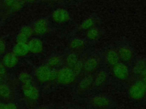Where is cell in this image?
Wrapping results in <instances>:
<instances>
[{"label":"cell","instance_id":"obj_29","mask_svg":"<svg viewBox=\"0 0 146 109\" xmlns=\"http://www.w3.org/2000/svg\"><path fill=\"white\" fill-rule=\"evenodd\" d=\"M7 76V69L4 65L1 60H0V76L6 78Z\"/></svg>","mask_w":146,"mask_h":109},{"label":"cell","instance_id":"obj_31","mask_svg":"<svg viewBox=\"0 0 146 109\" xmlns=\"http://www.w3.org/2000/svg\"><path fill=\"white\" fill-rule=\"evenodd\" d=\"M17 0H4V3L6 6L10 8Z\"/></svg>","mask_w":146,"mask_h":109},{"label":"cell","instance_id":"obj_7","mask_svg":"<svg viewBox=\"0 0 146 109\" xmlns=\"http://www.w3.org/2000/svg\"><path fill=\"white\" fill-rule=\"evenodd\" d=\"M78 78L73 70L66 66H63L57 70L55 83L62 86H74Z\"/></svg>","mask_w":146,"mask_h":109},{"label":"cell","instance_id":"obj_19","mask_svg":"<svg viewBox=\"0 0 146 109\" xmlns=\"http://www.w3.org/2000/svg\"><path fill=\"white\" fill-rule=\"evenodd\" d=\"M34 36L32 27L25 25L21 27L15 36L16 43H27L30 38Z\"/></svg>","mask_w":146,"mask_h":109},{"label":"cell","instance_id":"obj_34","mask_svg":"<svg viewBox=\"0 0 146 109\" xmlns=\"http://www.w3.org/2000/svg\"><path fill=\"white\" fill-rule=\"evenodd\" d=\"M4 79H5L4 78H3V77H2L0 76V84H1V83H2V82L4 81Z\"/></svg>","mask_w":146,"mask_h":109},{"label":"cell","instance_id":"obj_1","mask_svg":"<svg viewBox=\"0 0 146 109\" xmlns=\"http://www.w3.org/2000/svg\"><path fill=\"white\" fill-rule=\"evenodd\" d=\"M83 74H94L103 66L100 50L91 49L83 54Z\"/></svg>","mask_w":146,"mask_h":109},{"label":"cell","instance_id":"obj_33","mask_svg":"<svg viewBox=\"0 0 146 109\" xmlns=\"http://www.w3.org/2000/svg\"><path fill=\"white\" fill-rule=\"evenodd\" d=\"M35 109H50V108L48 107H46V106H40V107H37Z\"/></svg>","mask_w":146,"mask_h":109},{"label":"cell","instance_id":"obj_24","mask_svg":"<svg viewBox=\"0 0 146 109\" xmlns=\"http://www.w3.org/2000/svg\"><path fill=\"white\" fill-rule=\"evenodd\" d=\"M11 51L19 58L25 57L30 53L27 43H16Z\"/></svg>","mask_w":146,"mask_h":109},{"label":"cell","instance_id":"obj_3","mask_svg":"<svg viewBox=\"0 0 146 109\" xmlns=\"http://www.w3.org/2000/svg\"><path fill=\"white\" fill-rule=\"evenodd\" d=\"M120 62L130 66L132 65L137 56L132 44L125 39L118 40L115 43Z\"/></svg>","mask_w":146,"mask_h":109},{"label":"cell","instance_id":"obj_28","mask_svg":"<svg viewBox=\"0 0 146 109\" xmlns=\"http://www.w3.org/2000/svg\"><path fill=\"white\" fill-rule=\"evenodd\" d=\"M7 45L5 41L0 36V56H2L6 52Z\"/></svg>","mask_w":146,"mask_h":109},{"label":"cell","instance_id":"obj_12","mask_svg":"<svg viewBox=\"0 0 146 109\" xmlns=\"http://www.w3.org/2000/svg\"><path fill=\"white\" fill-rule=\"evenodd\" d=\"M21 91L26 100L31 105L36 103L40 97V90L34 82L21 85Z\"/></svg>","mask_w":146,"mask_h":109},{"label":"cell","instance_id":"obj_23","mask_svg":"<svg viewBox=\"0 0 146 109\" xmlns=\"http://www.w3.org/2000/svg\"><path fill=\"white\" fill-rule=\"evenodd\" d=\"M14 91L11 85L5 82L0 84V98L3 100L9 101L13 98Z\"/></svg>","mask_w":146,"mask_h":109},{"label":"cell","instance_id":"obj_26","mask_svg":"<svg viewBox=\"0 0 146 109\" xmlns=\"http://www.w3.org/2000/svg\"><path fill=\"white\" fill-rule=\"evenodd\" d=\"M78 79L83 75V55L80 56V59L72 69Z\"/></svg>","mask_w":146,"mask_h":109},{"label":"cell","instance_id":"obj_17","mask_svg":"<svg viewBox=\"0 0 146 109\" xmlns=\"http://www.w3.org/2000/svg\"><path fill=\"white\" fill-rule=\"evenodd\" d=\"M146 68V57L137 56L131 66L132 80L139 78ZM131 80V81H132Z\"/></svg>","mask_w":146,"mask_h":109},{"label":"cell","instance_id":"obj_2","mask_svg":"<svg viewBox=\"0 0 146 109\" xmlns=\"http://www.w3.org/2000/svg\"><path fill=\"white\" fill-rule=\"evenodd\" d=\"M111 82L118 85H127L132 80L131 66L122 62H119L110 69Z\"/></svg>","mask_w":146,"mask_h":109},{"label":"cell","instance_id":"obj_32","mask_svg":"<svg viewBox=\"0 0 146 109\" xmlns=\"http://www.w3.org/2000/svg\"><path fill=\"white\" fill-rule=\"evenodd\" d=\"M0 109H6V102L2 101L0 102Z\"/></svg>","mask_w":146,"mask_h":109},{"label":"cell","instance_id":"obj_30","mask_svg":"<svg viewBox=\"0 0 146 109\" xmlns=\"http://www.w3.org/2000/svg\"><path fill=\"white\" fill-rule=\"evenodd\" d=\"M6 109H19V106L17 103L9 101L6 102Z\"/></svg>","mask_w":146,"mask_h":109},{"label":"cell","instance_id":"obj_25","mask_svg":"<svg viewBox=\"0 0 146 109\" xmlns=\"http://www.w3.org/2000/svg\"><path fill=\"white\" fill-rule=\"evenodd\" d=\"M18 79L21 85L34 82V76L27 71H22L18 75Z\"/></svg>","mask_w":146,"mask_h":109},{"label":"cell","instance_id":"obj_20","mask_svg":"<svg viewBox=\"0 0 146 109\" xmlns=\"http://www.w3.org/2000/svg\"><path fill=\"white\" fill-rule=\"evenodd\" d=\"M44 64L52 69L58 70L64 66L63 54L54 53L50 55L46 58Z\"/></svg>","mask_w":146,"mask_h":109},{"label":"cell","instance_id":"obj_10","mask_svg":"<svg viewBox=\"0 0 146 109\" xmlns=\"http://www.w3.org/2000/svg\"><path fill=\"white\" fill-rule=\"evenodd\" d=\"M93 75L84 74L78 79L74 86L78 95L83 96L93 91Z\"/></svg>","mask_w":146,"mask_h":109},{"label":"cell","instance_id":"obj_9","mask_svg":"<svg viewBox=\"0 0 146 109\" xmlns=\"http://www.w3.org/2000/svg\"><path fill=\"white\" fill-rule=\"evenodd\" d=\"M88 102L94 109H111L114 106L111 98L103 94H95L91 95Z\"/></svg>","mask_w":146,"mask_h":109},{"label":"cell","instance_id":"obj_6","mask_svg":"<svg viewBox=\"0 0 146 109\" xmlns=\"http://www.w3.org/2000/svg\"><path fill=\"white\" fill-rule=\"evenodd\" d=\"M92 49V47L87 42L83 36L72 35L67 44V50L75 52L80 56L83 55Z\"/></svg>","mask_w":146,"mask_h":109},{"label":"cell","instance_id":"obj_15","mask_svg":"<svg viewBox=\"0 0 146 109\" xmlns=\"http://www.w3.org/2000/svg\"><path fill=\"white\" fill-rule=\"evenodd\" d=\"M104 31L100 26H95L84 32L82 36L87 42L92 47L99 42L104 35Z\"/></svg>","mask_w":146,"mask_h":109},{"label":"cell","instance_id":"obj_35","mask_svg":"<svg viewBox=\"0 0 146 109\" xmlns=\"http://www.w3.org/2000/svg\"><path fill=\"white\" fill-rule=\"evenodd\" d=\"M48 1H50V2H58L59 0H46Z\"/></svg>","mask_w":146,"mask_h":109},{"label":"cell","instance_id":"obj_4","mask_svg":"<svg viewBox=\"0 0 146 109\" xmlns=\"http://www.w3.org/2000/svg\"><path fill=\"white\" fill-rule=\"evenodd\" d=\"M56 74L57 70L50 68L46 64L36 66L33 73L34 79L42 85L55 82Z\"/></svg>","mask_w":146,"mask_h":109},{"label":"cell","instance_id":"obj_13","mask_svg":"<svg viewBox=\"0 0 146 109\" xmlns=\"http://www.w3.org/2000/svg\"><path fill=\"white\" fill-rule=\"evenodd\" d=\"M34 36L41 37L46 36L50 32L51 26L48 20L42 18L35 20L31 26Z\"/></svg>","mask_w":146,"mask_h":109},{"label":"cell","instance_id":"obj_11","mask_svg":"<svg viewBox=\"0 0 146 109\" xmlns=\"http://www.w3.org/2000/svg\"><path fill=\"white\" fill-rule=\"evenodd\" d=\"M111 82L110 70L102 66L93 75V90H98L105 87Z\"/></svg>","mask_w":146,"mask_h":109},{"label":"cell","instance_id":"obj_14","mask_svg":"<svg viewBox=\"0 0 146 109\" xmlns=\"http://www.w3.org/2000/svg\"><path fill=\"white\" fill-rule=\"evenodd\" d=\"M97 26H100V20L96 16L90 15L83 19L76 27L72 35H83L88 30Z\"/></svg>","mask_w":146,"mask_h":109},{"label":"cell","instance_id":"obj_22","mask_svg":"<svg viewBox=\"0 0 146 109\" xmlns=\"http://www.w3.org/2000/svg\"><path fill=\"white\" fill-rule=\"evenodd\" d=\"M80 56L79 54L67 49L63 54L64 66L72 69L80 59Z\"/></svg>","mask_w":146,"mask_h":109},{"label":"cell","instance_id":"obj_16","mask_svg":"<svg viewBox=\"0 0 146 109\" xmlns=\"http://www.w3.org/2000/svg\"><path fill=\"white\" fill-rule=\"evenodd\" d=\"M52 22L58 26L66 25L71 21V17L70 12L65 9L59 7L54 10L51 14Z\"/></svg>","mask_w":146,"mask_h":109},{"label":"cell","instance_id":"obj_8","mask_svg":"<svg viewBox=\"0 0 146 109\" xmlns=\"http://www.w3.org/2000/svg\"><path fill=\"white\" fill-rule=\"evenodd\" d=\"M100 52L103 66L109 70L120 61L115 44L107 45Z\"/></svg>","mask_w":146,"mask_h":109},{"label":"cell","instance_id":"obj_18","mask_svg":"<svg viewBox=\"0 0 146 109\" xmlns=\"http://www.w3.org/2000/svg\"><path fill=\"white\" fill-rule=\"evenodd\" d=\"M27 44L30 53L33 54L39 55L44 52V45L40 37L33 36L27 42Z\"/></svg>","mask_w":146,"mask_h":109},{"label":"cell","instance_id":"obj_5","mask_svg":"<svg viewBox=\"0 0 146 109\" xmlns=\"http://www.w3.org/2000/svg\"><path fill=\"white\" fill-rule=\"evenodd\" d=\"M127 88L128 96L132 100L141 102L146 100V87L140 79L132 80Z\"/></svg>","mask_w":146,"mask_h":109},{"label":"cell","instance_id":"obj_21","mask_svg":"<svg viewBox=\"0 0 146 109\" xmlns=\"http://www.w3.org/2000/svg\"><path fill=\"white\" fill-rule=\"evenodd\" d=\"M19 58L12 51L6 52L2 56L1 61L7 69L15 68L19 63Z\"/></svg>","mask_w":146,"mask_h":109},{"label":"cell","instance_id":"obj_27","mask_svg":"<svg viewBox=\"0 0 146 109\" xmlns=\"http://www.w3.org/2000/svg\"><path fill=\"white\" fill-rule=\"evenodd\" d=\"M25 2L24 1V0H17L13 4V5L10 8V10L13 12H15L19 11L23 8L25 5Z\"/></svg>","mask_w":146,"mask_h":109}]
</instances>
